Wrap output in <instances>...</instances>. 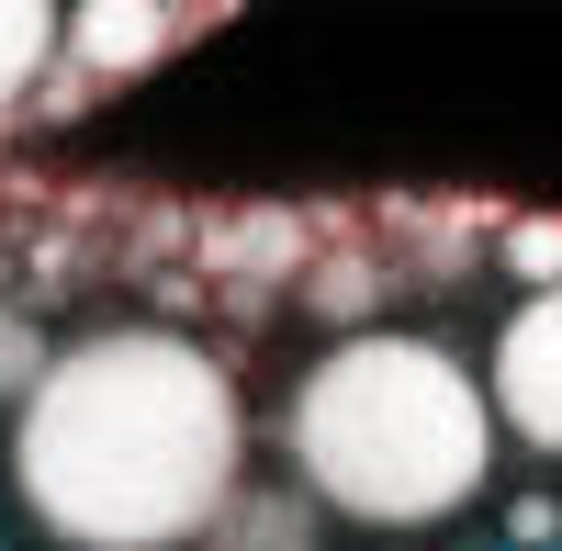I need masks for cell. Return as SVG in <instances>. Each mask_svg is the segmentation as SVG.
I'll use <instances>...</instances> for the list:
<instances>
[{"instance_id":"8","label":"cell","mask_w":562,"mask_h":551,"mask_svg":"<svg viewBox=\"0 0 562 551\" xmlns=\"http://www.w3.org/2000/svg\"><path fill=\"white\" fill-rule=\"evenodd\" d=\"M68 0H0V113H34V90L57 79Z\"/></svg>"},{"instance_id":"9","label":"cell","mask_w":562,"mask_h":551,"mask_svg":"<svg viewBox=\"0 0 562 551\" xmlns=\"http://www.w3.org/2000/svg\"><path fill=\"white\" fill-rule=\"evenodd\" d=\"M495 270H506L518 293H551V282H562V214H506V225H495Z\"/></svg>"},{"instance_id":"4","label":"cell","mask_w":562,"mask_h":551,"mask_svg":"<svg viewBox=\"0 0 562 551\" xmlns=\"http://www.w3.org/2000/svg\"><path fill=\"white\" fill-rule=\"evenodd\" d=\"M315 248H338V214H293V203H248V214H203V282L225 304H270V293H304Z\"/></svg>"},{"instance_id":"12","label":"cell","mask_w":562,"mask_h":551,"mask_svg":"<svg viewBox=\"0 0 562 551\" xmlns=\"http://www.w3.org/2000/svg\"><path fill=\"white\" fill-rule=\"evenodd\" d=\"M506 529H518L529 551H551V540H562V507H551V495H518V507H506Z\"/></svg>"},{"instance_id":"10","label":"cell","mask_w":562,"mask_h":551,"mask_svg":"<svg viewBox=\"0 0 562 551\" xmlns=\"http://www.w3.org/2000/svg\"><path fill=\"white\" fill-rule=\"evenodd\" d=\"M45 372H57V349H45V327H34V315L23 304H0V405H23Z\"/></svg>"},{"instance_id":"1","label":"cell","mask_w":562,"mask_h":551,"mask_svg":"<svg viewBox=\"0 0 562 551\" xmlns=\"http://www.w3.org/2000/svg\"><path fill=\"white\" fill-rule=\"evenodd\" d=\"M248 495V394L192 327H90L12 405V507L57 551H203Z\"/></svg>"},{"instance_id":"11","label":"cell","mask_w":562,"mask_h":551,"mask_svg":"<svg viewBox=\"0 0 562 551\" xmlns=\"http://www.w3.org/2000/svg\"><path fill=\"white\" fill-rule=\"evenodd\" d=\"M90 102H102V90H90V79H68V68H57V79L34 90V124H68V113H90Z\"/></svg>"},{"instance_id":"7","label":"cell","mask_w":562,"mask_h":551,"mask_svg":"<svg viewBox=\"0 0 562 551\" xmlns=\"http://www.w3.org/2000/svg\"><path fill=\"white\" fill-rule=\"evenodd\" d=\"M203 551H326V507H315L304 484H248L237 507L214 518Z\"/></svg>"},{"instance_id":"13","label":"cell","mask_w":562,"mask_h":551,"mask_svg":"<svg viewBox=\"0 0 562 551\" xmlns=\"http://www.w3.org/2000/svg\"><path fill=\"white\" fill-rule=\"evenodd\" d=\"M0 304H12V237H0Z\"/></svg>"},{"instance_id":"5","label":"cell","mask_w":562,"mask_h":551,"mask_svg":"<svg viewBox=\"0 0 562 551\" xmlns=\"http://www.w3.org/2000/svg\"><path fill=\"white\" fill-rule=\"evenodd\" d=\"M203 23H214V12H180V0H68V45H57V68L90 79V90H124V79L169 68Z\"/></svg>"},{"instance_id":"6","label":"cell","mask_w":562,"mask_h":551,"mask_svg":"<svg viewBox=\"0 0 562 551\" xmlns=\"http://www.w3.org/2000/svg\"><path fill=\"white\" fill-rule=\"evenodd\" d=\"M383 304H394V259H383V248H360V237L315 248V270H304V315H315V327L371 338V327H383Z\"/></svg>"},{"instance_id":"3","label":"cell","mask_w":562,"mask_h":551,"mask_svg":"<svg viewBox=\"0 0 562 551\" xmlns=\"http://www.w3.org/2000/svg\"><path fill=\"white\" fill-rule=\"evenodd\" d=\"M484 394H495V428L562 462V282L551 293H518L495 315V349H484Z\"/></svg>"},{"instance_id":"2","label":"cell","mask_w":562,"mask_h":551,"mask_svg":"<svg viewBox=\"0 0 562 551\" xmlns=\"http://www.w3.org/2000/svg\"><path fill=\"white\" fill-rule=\"evenodd\" d=\"M495 394L484 360H461L428 327H371L304 360V383L281 394V462L349 529H450L495 484Z\"/></svg>"}]
</instances>
